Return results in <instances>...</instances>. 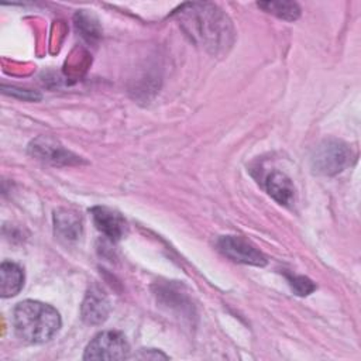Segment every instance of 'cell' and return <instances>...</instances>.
<instances>
[{"instance_id":"1","label":"cell","mask_w":361,"mask_h":361,"mask_svg":"<svg viewBox=\"0 0 361 361\" xmlns=\"http://www.w3.org/2000/svg\"><path fill=\"white\" fill-rule=\"evenodd\" d=\"M13 327L17 337L30 344L51 340L61 327V316L52 306L38 300H23L13 312Z\"/></svg>"},{"instance_id":"2","label":"cell","mask_w":361,"mask_h":361,"mask_svg":"<svg viewBox=\"0 0 361 361\" xmlns=\"http://www.w3.org/2000/svg\"><path fill=\"white\" fill-rule=\"evenodd\" d=\"M183 23L189 27V32L199 38L206 47L217 49L228 44L231 35V25L216 6L209 3H189L180 10Z\"/></svg>"},{"instance_id":"3","label":"cell","mask_w":361,"mask_h":361,"mask_svg":"<svg viewBox=\"0 0 361 361\" xmlns=\"http://www.w3.org/2000/svg\"><path fill=\"white\" fill-rule=\"evenodd\" d=\"M353 159L351 148L338 140H324L320 142L310 158L312 168L319 175H336L344 171Z\"/></svg>"},{"instance_id":"4","label":"cell","mask_w":361,"mask_h":361,"mask_svg":"<svg viewBox=\"0 0 361 361\" xmlns=\"http://www.w3.org/2000/svg\"><path fill=\"white\" fill-rule=\"evenodd\" d=\"M130 345L126 337L116 330L96 334L87 344L83 360H124L128 358Z\"/></svg>"},{"instance_id":"5","label":"cell","mask_w":361,"mask_h":361,"mask_svg":"<svg viewBox=\"0 0 361 361\" xmlns=\"http://www.w3.org/2000/svg\"><path fill=\"white\" fill-rule=\"evenodd\" d=\"M217 247L221 254L234 262L255 267H264L267 264L265 255L243 237L223 235L217 240Z\"/></svg>"},{"instance_id":"6","label":"cell","mask_w":361,"mask_h":361,"mask_svg":"<svg viewBox=\"0 0 361 361\" xmlns=\"http://www.w3.org/2000/svg\"><path fill=\"white\" fill-rule=\"evenodd\" d=\"M28 151L31 152L32 157L54 165H73L80 162L78 155L65 149L61 144H58L55 140L48 137L35 138L30 144Z\"/></svg>"},{"instance_id":"7","label":"cell","mask_w":361,"mask_h":361,"mask_svg":"<svg viewBox=\"0 0 361 361\" xmlns=\"http://www.w3.org/2000/svg\"><path fill=\"white\" fill-rule=\"evenodd\" d=\"M90 213L96 228L109 240L117 241L124 237L127 231V223L120 213L104 206H96L90 210Z\"/></svg>"},{"instance_id":"8","label":"cell","mask_w":361,"mask_h":361,"mask_svg":"<svg viewBox=\"0 0 361 361\" xmlns=\"http://www.w3.org/2000/svg\"><path fill=\"white\" fill-rule=\"evenodd\" d=\"M110 312V303L107 296L99 289V288H92L82 303L80 313H82V320L86 324H102Z\"/></svg>"},{"instance_id":"9","label":"cell","mask_w":361,"mask_h":361,"mask_svg":"<svg viewBox=\"0 0 361 361\" xmlns=\"http://www.w3.org/2000/svg\"><path fill=\"white\" fill-rule=\"evenodd\" d=\"M54 230L55 235L65 241H76L82 234V219L71 209H58L54 213Z\"/></svg>"},{"instance_id":"10","label":"cell","mask_w":361,"mask_h":361,"mask_svg":"<svg viewBox=\"0 0 361 361\" xmlns=\"http://www.w3.org/2000/svg\"><path fill=\"white\" fill-rule=\"evenodd\" d=\"M265 190L279 204L289 206L295 197V188L292 180L279 171H271L264 179Z\"/></svg>"},{"instance_id":"11","label":"cell","mask_w":361,"mask_h":361,"mask_svg":"<svg viewBox=\"0 0 361 361\" xmlns=\"http://www.w3.org/2000/svg\"><path fill=\"white\" fill-rule=\"evenodd\" d=\"M24 286V272L14 262L3 261L0 267V295L1 298L16 296Z\"/></svg>"},{"instance_id":"12","label":"cell","mask_w":361,"mask_h":361,"mask_svg":"<svg viewBox=\"0 0 361 361\" xmlns=\"http://www.w3.org/2000/svg\"><path fill=\"white\" fill-rule=\"evenodd\" d=\"M258 7L286 21H293L300 14L299 6L293 1H261L258 3Z\"/></svg>"},{"instance_id":"13","label":"cell","mask_w":361,"mask_h":361,"mask_svg":"<svg viewBox=\"0 0 361 361\" xmlns=\"http://www.w3.org/2000/svg\"><path fill=\"white\" fill-rule=\"evenodd\" d=\"M288 282L292 288V290L299 296H306L312 293L316 289V285L306 276H298V275H288Z\"/></svg>"},{"instance_id":"14","label":"cell","mask_w":361,"mask_h":361,"mask_svg":"<svg viewBox=\"0 0 361 361\" xmlns=\"http://www.w3.org/2000/svg\"><path fill=\"white\" fill-rule=\"evenodd\" d=\"M1 89H3V93H8V94H11V96H14V97H18V99H24V100H38L41 96L37 93V92H34V90H27V89H17V87H14V86H10V87H7V86H1Z\"/></svg>"},{"instance_id":"15","label":"cell","mask_w":361,"mask_h":361,"mask_svg":"<svg viewBox=\"0 0 361 361\" xmlns=\"http://www.w3.org/2000/svg\"><path fill=\"white\" fill-rule=\"evenodd\" d=\"M137 358H168L165 354L159 353L158 350H154V348H148V350H140V354L135 355Z\"/></svg>"}]
</instances>
